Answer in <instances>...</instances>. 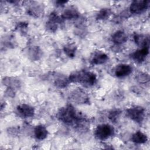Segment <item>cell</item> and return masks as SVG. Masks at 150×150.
I'll return each mask as SVG.
<instances>
[{"label":"cell","mask_w":150,"mask_h":150,"mask_svg":"<svg viewBox=\"0 0 150 150\" xmlns=\"http://www.w3.org/2000/svg\"><path fill=\"white\" fill-rule=\"evenodd\" d=\"M62 122L71 125L78 129H86L88 127L87 119L78 113L71 104H67L60 108L56 115Z\"/></svg>","instance_id":"cell-1"},{"label":"cell","mask_w":150,"mask_h":150,"mask_svg":"<svg viewBox=\"0 0 150 150\" xmlns=\"http://www.w3.org/2000/svg\"><path fill=\"white\" fill-rule=\"evenodd\" d=\"M69 79L70 83L80 84L85 87H91L97 82V75L95 73L88 70H79L71 73Z\"/></svg>","instance_id":"cell-2"},{"label":"cell","mask_w":150,"mask_h":150,"mask_svg":"<svg viewBox=\"0 0 150 150\" xmlns=\"http://www.w3.org/2000/svg\"><path fill=\"white\" fill-rule=\"evenodd\" d=\"M115 132L114 128L109 124H102L97 126L94 131L95 137L101 141L112 137Z\"/></svg>","instance_id":"cell-3"},{"label":"cell","mask_w":150,"mask_h":150,"mask_svg":"<svg viewBox=\"0 0 150 150\" xmlns=\"http://www.w3.org/2000/svg\"><path fill=\"white\" fill-rule=\"evenodd\" d=\"M127 115L137 123L142 122L145 116V110L141 106H132L126 110Z\"/></svg>","instance_id":"cell-4"},{"label":"cell","mask_w":150,"mask_h":150,"mask_svg":"<svg viewBox=\"0 0 150 150\" xmlns=\"http://www.w3.org/2000/svg\"><path fill=\"white\" fill-rule=\"evenodd\" d=\"M70 100L76 104H84L90 103V98L87 93L81 88L73 90L70 94Z\"/></svg>","instance_id":"cell-5"},{"label":"cell","mask_w":150,"mask_h":150,"mask_svg":"<svg viewBox=\"0 0 150 150\" xmlns=\"http://www.w3.org/2000/svg\"><path fill=\"white\" fill-rule=\"evenodd\" d=\"M63 21L61 16H59L56 12H52L50 13L48 21L46 23V28L50 32H55Z\"/></svg>","instance_id":"cell-6"},{"label":"cell","mask_w":150,"mask_h":150,"mask_svg":"<svg viewBox=\"0 0 150 150\" xmlns=\"http://www.w3.org/2000/svg\"><path fill=\"white\" fill-rule=\"evenodd\" d=\"M149 1L148 0H135L133 1L129 8L131 14H141L145 11L149 7Z\"/></svg>","instance_id":"cell-7"},{"label":"cell","mask_w":150,"mask_h":150,"mask_svg":"<svg viewBox=\"0 0 150 150\" xmlns=\"http://www.w3.org/2000/svg\"><path fill=\"white\" fill-rule=\"evenodd\" d=\"M26 12L28 15L34 17L39 18L43 12V7L42 4L35 1H27Z\"/></svg>","instance_id":"cell-8"},{"label":"cell","mask_w":150,"mask_h":150,"mask_svg":"<svg viewBox=\"0 0 150 150\" xmlns=\"http://www.w3.org/2000/svg\"><path fill=\"white\" fill-rule=\"evenodd\" d=\"M16 111L19 115L23 118H30L35 115V108L27 104H21L17 106Z\"/></svg>","instance_id":"cell-9"},{"label":"cell","mask_w":150,"mask_h":150,"mask_svg":"<svg viewBox=\"0 0 150 150\" xmlns=\"http://www.w3.org/2000/svg\"><path fill=\"white\" fill-rule=\"evenodd\" d=\"M53 83L54 86L60 88H64L70 84V81L69 79L64 74L60 73H55L53 74Z\"/></svg>","instance_id":"cell-10"},{"label":"cell","mask_w":150,"mask_h":150,"mask_svg":"<svg viewBox=\"0 0 150 150\" xmlns=\"http://www.w3.org/2000/svg\"><path fill=\"white\" fill-rule=\"evenodd\" d=\"M149 54V47H144L131 54V58L137 63H141L145 61Z\"/></svg>","instance_id":"cell-11"},{"label":"cell","mask_w":150,"mask_h":150,"mask_svg":"<svg viewBox=\"0 0 150 150\" xmlns=\"http://www.w3.org/2000/svg\"><path fill=\"white\" fill-rule=\"evenodd\" d=\"M132 71V67L128 64H120L116 66L114 74L116 77L121 78L129 76Z\"/></svg>","instance_id":"cell-12"},{"label":"cell","mask_w":150,"mask_h":150,"mask_svg":"<svg viewBox=\"0 0 150 150\" xmlns=\"http://www.w3.org/2000/svg\"><path fill=\"white\" fill-rule=\"evenodd\" d=\"M63 20L76 19L80 17V13L74 6H70L66 8L61 15Z\"/></svg>","instance_id":"cell-13"},{"label":"cell","mask_w":150,"mask_h":150,"mask_svg":"<svg viewBox=\"0 0 150 150\" xmlns=\"http://www.w3.org/2000/svg\"><path fill=\"white\" fill-rule=\"evenodd\" d=\"M111 40L115 45H121L128 40V36L125 32L121 30L115 32L112 36Z\"/></svg>","instance_id":"cell-14"},{"label":"cell","mask_w":150,"mask_h":150,"mask_svg":"<svg viewBox=\"0 0 150 150\" xmlns=\"http://www.w3.org/2000/svg\"><path fill=\"white\" fill-rule=\"evenodd\" d=\"M2 84L6 86L7 88L16 90L19 88L21 86V80L13 77H5L2 79Z\"/></svg>","instance_id":"cell-15"},{"label":"cell","mask_w":150,"mask_h":150,"mask_svg":"<svg viewBox=\"0 0 150 150\" xmlns=\"http://www.w3.org/2000/svg\"><path fill=\"white\" fill-rule=\"evenodd\" d=\"M108 60V55L101 52L95 53L91 59V64L93 65H100L105 63Z\"/></svg>","instance_id":"cell-16"},{"label":"cell","mask_w":150,"mask_h":150,"mask_svg":"<svg viewBox=\"0 0 150 150\" xmlns=\"http://www.w3.org/2000/svg\"><path fill=\"white\" fill-rule=\"evenodd\" d=\"M42 50L37 46H30L28 50V56L29 58L33 61L39 60L42 57Z\"/></svg>","instance_id":"cell-17"},{"label":"cell","mask_w":150,"mask_h":150,"mask_svg":"<svg viewBox=\"0 0 150 150\" xmlns=\"http://www.w3.org/2000/svg\"><path fill=\"white\" fill-rule=\"evenodd\" d=\"M134 40L135 43L141 47L149 46V35H144L142 34L135 33L134 35Z\"/></svg>","instance_id":"cell-18"},{"label":"cell","mask_w":150,"mask_h":150,"mask_svg":"<svg viewBox=\"0 0 150 150\" xmlns=\"http://www.w3.org/2000/svg\"><path fill=\"white\" fill-rule=\"evenodd\" d=\"M34 135L36 139L43 140L48 135V131L46 127L43 125H36L34 128Z\"/></svg>","instance_id":"cell-19"},{"label":"cell","mask_w":150,"mask_h":150,"mask_svg":"<svg viewBox=\"0 0 150 150\" xmlns=\"http://www.w3.org/2000/svg\"><path fill=\"white\" fill-rule=\"evenodd\" d=\"M131 141L137 144H142L146 142L148 137L146 134L140 131H138L132 134L131 137Z\"/></svg>","instance_id":"cell-20"},{"label":"cell","mask_w":150,"mask_h":150,"mask_svg":"<svg viewBox=\"0 0 150 150\" xmlns=\"http://www.w3.org/2000/svg\"><path fill=\"white\" fill-rule=\"evenodd\" d=\"M64 53L70 58H73L75 56L77 51V46L74 43H67L63 47Z\"/></svg>","instance_id":"cell-21"},{"label":"cell","mask_w":150,"mask_h":150,"mask_svg":"<svg viewBox=\"0 0 150 150\" xmlns=\"http://www.w3.org/2000/svg\"><path fill=\"white\" fill-rule=\"evenodd\" d=\"M112 13V11L110 8H104L101 9L96 15V19L99 21L106 20Z\"/></svg>","instance_id":"cell-22"},{"label":"cell","mask_w":150,"mask_h":150,"mask_svg":"<svg viewBox=\"0 0 150 150\" xmlns=\"http://www.w3.org/2000/svg\"><path fill=\"white\" fill-rule=\"evenodd\" d=\"M121 111L120 109L111 110L108 115V118L112 122H117L120 118Z\"/></svg>","instance_id":"cell-23"},{"label":"cell","mask_w":150,"mask_h":150,"mask_svg":"<svg viewBox=\"0 0 150 150\" xmlns=\"http://www.w3.org/2000/svg\"><path fill=\"white\" fill-rule=\"evenodd\" d=\"M137 81L142 84H145L149 82V76L148 74L146 73H143V72H140L139 73L136 77Z\"/></svg>","instance_id":"cell-24"},{"label":"cell","mask_w":150,"mask_h":150,"mask_svg":"<svg viewBox=\"0 0 150 150\" xmlns=\"http://www.w3.org/2000/svg\"><path fill=\"white\" fill-rule=\"evenodd\" d=\"M28 29V23L25 22H21L18 23L16 26V29L22 35H25L27 33Z\"/></svg>","instance_id":"cell-25"},{"label":"cell","mask_w":150,"mask_h":150,"mask_svg":"<svg viewBox=\"0 0 150 150\" xmlns=\"http://www.w3.org/2000/svg\"><path fill=\"white\" fill-rule=\"evenodd\" d=\"M76 30L75 32L78 34V35L80 36H84L86 32V28L84 27V25L82 24H79L76 26Z\"/></svg>","instance_id":"cell-26"},{"label":"cell","mask_w":150,"mask_h":150,"mask_svg":"<svg viewBox=\"0 0 150 150\" xmlns=\"http://www.w3.org/2000/svg\"><path fill=\"white\" fill-rule=\"evenodd\" d=\"M15 94V90H13L12 88H7V90L5 91V95L8 97H13Z\"/></svg>","instance_id":"cell-27"},{"label":"cell","mask_w":150,"mask_h":150,"mask_svg":"<svg viewBox=\"0 0 150 150\" xmlns=\"http://www.w3.org/2000/svg\"><path fill=\"white\" fill-rule=\"evenodd\" d=\"M67 2L68 1H57L55 2V4L57 6H63L65 4H66Z\"/></svg>","instance_id":"cell-28"}]
</instances>
